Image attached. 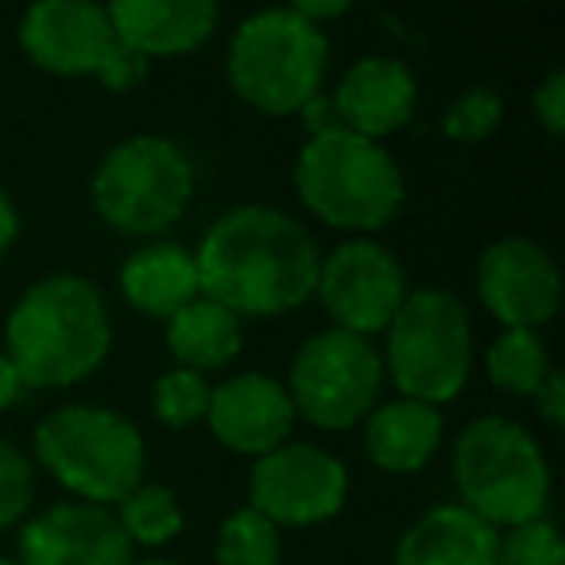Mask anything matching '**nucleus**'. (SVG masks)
I'll use <instances>...</instances> for the list:
<instances>
[{"mask_svg":"<svg viewBox=\"0 0 565 565\" xmlns=\"http://www.w3.org/2000/svg\"><path fill=\"white\" fill-rule=\"evenodd\" d=\"M17 236H20V210L9 198V190L0 186V259L9 256V248L17 244Z\"/></svg>","mask_w":565,"mask_h":565,"instance_id":"nucleus-34","label":"nucleus"},{"mask_svg":"<svg viewBox=\"0 0 565 565\" xmlns=\"http://www.w3.org/2000/svg\"><path fill=\"white\" fill-rule=\"evenodd\" d=\"M295 415L318 430H349L364 423L384 392V361L369 338L345 330L310 333L287 372Z\"/></svg>","mask_w":565,"mask_h":565,"instance_id":"nucleus-9","label":"nucleus"},{"mask_svg":"<svg viewBox=\"0 0 565 565\" xmlns=\"http://www.w3.org/2000/svg\"><path fill=\"white\" fill-rule=\"evenodd\" d=\"M295 190L318 221L345 233H376L407 198L392 151L345 128L302 143L295 159Z\"/></svg>","mask_w":565,"mask_h":565,"instance_id":"nucleus-3","label":"nucleus"},{"mask_svg":"<svg viewBox=\"0 0 565 565\" xmlns=\"http://www.w3.org/2000/svg\"><path fill=\"white\" fill-rule=\"evenodd\" d=\"M105 9H109L117 40L148 63L156 55L167 58L202 47L217 28L213 0H117Z\"/></svg>","mask_w":565,"mask_h":565,"instance_id":"nucleus-17","label":"nucleus"},{"mask_svg":"<svg viewBox=\"0 0 565 565\" xmlns=\"http://www.w3.org/2000/svg\"><path fill=\"white\" fill-rule=\"evenodd\" d=\"M0 565H20V562H12V557H0Z\"/></svg>","mask_w":565,"mask_h":565,"instance_id":"nucleus-37","label":"nucleus"},{"mask_svg":"<svg viewBox=\"0 0 565 565\" xmlns=\"http://www.w3.org/2000/svg\"><path fill=\"white\" fill-rule=\"evenodd\" d=\"M117 523L132 546H167L182 531V503L174 488L140 484L117 503Z\"/></svg>","mask_w":565,"mask_h":565,"instance_id":"nucleus-23","label":"nucleus"},{"mask_svg":"<svg viewBox=\"0 0 565 565\" xmlns=\"http://www.w3.org/2000/svg\"><path fill=\"white\" fill-rule=\"evenodd\" d=\"M484 369H488L492 387H500V392L534 395L554 364H550V353H546V345H542L539 330H503L500 338L488 345Z\"/></svg>","mask_w":565,"mask_h":565,"instance_id":"nucleus-22","label":"nucleus"},{"mask_svg":"<svg viewBox=\"0 0 565 565\" xmlns=\"http://www.w3.org/2000/svg\"><path fill=\"white\" fill-rule=\"evenodd\" d=\"M94 78H102L105 89H113V94H128V89L143 86V78H148V58L136 55L132 47H125V43H113L109 55H105V63L97 66Z\"/></svg>","mask_w":565,"mask_h":565,"instance_id":"nucleus-29","label":"nucleus"},{"mask_svg":"<svg viewBox=\"0 0 565 565\" xmlns=\"http://www.w3.org/2000/svg\"><path fill=\"white\" fill-rule=\"evenodd\" d=\"M299 117H302V125H307V140H310V136L341 132V120H338V109H333V97L330 94L310 97V102L299 109Z\"/></svg>","mask_w":565,"mask_h":565,"instance_id":"nucleus-32","label":"nucleus"},{"mask_svg":"<svg viewBox=\"0 0 565 565\" xmlns=\"http://www.w3.org/2000/svg\"><path fill=\"white\" fill-rule=\"evenodd\" d=\"M228 86L244 105L287 117L322 94L330 40L295 9H264L236 24L228 40Z\"/></svg>","mask_w":565,"mask_h":565,"instance_id":"nucleus-4","label":"nucleus"},{"mask_svg":"<svg viewBox=\"0 0 565 565\" xmlns=\"http://www.w3.org/2000/svg\"><path fill=\"white\" fill-rule=\"evenodd\" d=\"M210 380L198 376L190 369H167L163 376L151 387V411L163 426L171 430H186V426L202 423L205 411H210Z\"/></svg>","mask_w":565,"mask_h":565,"instance_id":"nucleus-25","label":"nucleus"},{"mask_svg":"<svg viewBox=\"0 0 565 565\" xmlns=\"http://www.w3.org/2000/svg\"><path fill=\"white\" fill-rule=\"evenodd\" d=\"M531 105H534V117L539 125L546 128L550 136H562L565 132V74L554 71L539 82V89L531 94Z\"/></svg>","mask_w":565,"mask_h":565,"instance_id":"nucleus-30","label":"nucleus"},{"mask_svg":"<svg viewBox=\"0 0 565 565\" xmlns=\"http://www.w3.org/2000/svg\"><path fill=\"white\" fill-rule=\"evenodd\" d=\"M500 531L461 503L430 508L395 542V565H495Z\"/></svg>","mask_w":565,"mask_h":565,"instance_id":"nucleus-18","label":"nucleus"},{"mask_svg":"<svg viewBox=\"0 0 565 565\" xmlns=\"http://www.w3.org/2000/svg\"><path fill=\"white\" fill-rule=\"evenodd\" d=\"M330 97L345 132L380 143L415 117L418 82L403 58L364 55L341 74L338 89Z\"/></svg>","mask_w":565,"mask_h":565,"instance_id":"nucleus-16","label":"nucleus"},{"mask_svg":"<svg viewBox=\"0 0 565 565\" xmlns=\"http://www.w3.org/2000/svg\"><path fill=\"white\" fill-rule=\"evenodd\" d=\"M132 565H171V562H132Z\"/></svg>","mask_w":565,"mask_h":565,"instance_id":"nucleus-36","label":"nucleus"},{"mask_svg":"<svg viewBox=\"0 0 565 565\" xmlns=\"http://www.w3.org/2000/svg\"><path fill=\"white\" fill-rule=\"evenodd\" d=\"M35 461L82 503L117 508L143 484L148 446L143 434L109 407H58L32 434Z\"/></svg>","mask_w":565,"mask_h":565,"instance_id":"nucleus-6","label":"nucleus"},{"mask_svg":"<svg viewBox=\"0 0 565 565\" xmlns=\"http://www.w3.org/2000/svg\"><path fill=\"white\" fill-rule=\"evenodd\" d=\"M403 264L369 236H353L330 248L318 264V302L330 315L333 330L376 338L392 326L395 310L407 299Z\"/></svg>","mask_w":565,"mask_h":565,"instance_id":"nucleus-10","label":"nucleus"},{"mask_svg":"<svg viewBox=\"0 0 565 565\" xmlns=\"http://www.w3.org/2000/svg\"><path fill=\"white\" fill-rule=\"evenodd\" d=\"M534 399V411L539 418L550 426V430H562L565 426V376L557 369L546 372V380L539 384V392L531 395Z\"/></svg>","mask_w":565,"mask_h":565,"instance_id":"nucleus-31","label":"nucleus"},{"mask_svg":"<svg viewBox=\"0 0 565 565\" xmlns=\"http://www.w3.org/2000/svg\"><path fill=\"white\" fill-rule=\"evenodd\" d=\"M194 163L167 136H128L105 151L89 182L94 213L128 236H156L186 213Z\"/></svg>","mask_w":565,"mask_h":565,"instance_id":"nucleus-8","label":"nucleus"},{"mask_svg":"<svg viewBox=\"0 0 565 565\" xmlns=\"http://www.w3.org/2000/svg\"><path fill=\"white\" fill-rule=\"evenodd\" d=\"M35 495V465L24 449H17L9 438H0V531L17 526L28 515Z\"/></svg>","mask_w":565,"mask_h":565,"instance_id":"nucleus-28","label":"nucleus"},{"mask_svg":"<svg viewBox=\"0 0 565 565\" xmlns=\"http://www.w3.org/2000/svg\"><path fill=\"white\" fill-rule=\"evenodd\" d=\"M384 333L387 345L380 361L403 399L441 407L465 392L477 349H472V318L454 291L441 287L407 291Z\"/></svg>","mask_w":565,"mask_h":565,"instance_id":"nucleus-7","label":"nucleus"},{"mask_svg":"<svg viewBox=\"0 0 565 565\" xmlns=\"http://www.w3.org/2000/svg\"><path fill=\"white\" fill-rule=\"evenodd\" d=\"M24 380H20V372L12 369V361L4 356V349H0V411L17 407L20 399H24Z\"/></svg>","mask_w":565,"mask_h":565,"instance_id":"nucleus-35","label":"nucleus"},{"mask_svg":"<svg viewBox=\"0 0 565 565\" xmlns=\"http://www.w3.org/2000/svg\"><path fill=\"white\" fill-rule=\"evenodd\" d=\"M295 12H299L302 20H310L315 28H322L326 20H338L349 12V0H299V4H291Z\"/></svg>","mask_w":565,"mask_h":565,"instance_id":"nucleus-33","label":"nucleus"},{"mask_svg":"<svg viewBox=\"0 0 565 565\" xmlns=\"http://www.w3.org/2000/svg\"><path fill=\"white\" fill-rule=\"evenodd\" d=\"M117 43L105 4L94 0H40L20 17V47L40 71L58 78L97 74Z\"/></svg>","mask_w":565,"mask_h":565,"instance_id":"nucleus-13","label":"nucleus"},{"mask_svg":"<svg viewBox=\"0 0 565 565\" xmlns=\"http://www.w3.org/2000/svg\"><path fill=\"white\" fill-rule=\"evenodd\" d=\"M202 295L236 318H279L307 307L318 287L310 228L275 205L225 210L194 252Z\"/></svg>","mask_w":565,"mask_h":565,"instance_id":"nucleus-1","label":"nucleus"},{"mask_svg":"<svg viewBox=\"0 0 565 565\" xmlns=\"http://www.w3.org/2000/svg\"><path fill=\"white\" fill-rule=\"evenodd\" d=\"M113 349L102 291L86 275L55 271L32 282L4 322V356L24 387H71L89 380Z\"/></svg>","mask_w":565,"mask_h":565,"instance_id":"nucleus-2","label":"nucleus"},{"mask_svg":"<svg viewBox=\"0 0 565 565\" xmlns=\"http://www.w3.org/2000/svg\"><path fill=\"white\" fill-rule=\"evenodd\" d=\"M241 345H244L241 318L228 315L225 307H217L205 295H198L179 315L167 318V349L179 361V369H190L198 376L233 364Z\"/></svg>","mask_w":565,"mask_h":565,"instance_id":"nucleus-21","label":"nucleus"},{"mask_svg":"<svg viewBox=\"0 0 565 565\" xmlns=\"http://www.w3.org/2000/svg\"><path fill=\"white\" fill-rule=\"evenodd\" d=\"M454 484L461 508L488 526H523L546 519L550 465L534 434L503 415L472 418L454 446Z\"/></svg>","mask_w":565,"mask_h":565,"instance_id":"nucleus-5","label":"nucleus"},{"mask_svg":"<svg viewBox=\"0 0 565 565\" xmlns=\"http://www.w3.org/2000/svg\"><path fill=\"white\" fill-rule=\"evenodd\" d=\"M441 411L426 407L415 399H387L376 403L372 415L364 418V454L376 469L407 477L430 465V457L441 446Z\"/></svg>","mask_w":565,"mask_h":565,"instance_id":"nucleus-19","label":"nucleus"},{"mask_svg":"<svg viewBox=\"0 0 565 565\" xmlns=\"http://www.w3.org/2000/svg\"><path fill=\"white\" fill-rule=\"evenodd\" d=\"M295 407L282 380L267 372H236L225 384L210 392L205 423L210 434L225 449L244 457H264L271 449L287 446L295 430Z\"/></svg>","mask_w":565,"mask_h":565,"instance_id":"nucleus-15","label":"nucleus"},{"mask_svg":"<svg viewBox=\"0 0 565 565\" xmlns=\"http://www.w3.org/2000/svg\"><path fill=\"white\" fill-rule=\"evenodd\" d=\"M500 120H503L500 94L488 86H472L446 109L441 132L457 143H477V140H484V136H492L495 128H500Z\"/></svg>","mask_w":565,"mask_h":565,"instance_id":"nucleus-26","label":"nucleus"},{"mask_svg":"<svg viewBox=\"0 0 565 565\" xmlns=\"http://www.w3.org/2000/svg\"><path fill=\"white\" fill-rule=\"evenodd\" d=\"M477 295L503 330H539L557 315L562 271L539 241L503 236L480 252Z\"/></svg>","mask_w":565,"mask_h":565,"instance_id":"nucleus-12","label":"nucleus"},{"mask_svg":"<svg viewBox=\"0 0 565 565\" xmlns=\"http://www.w3.org/2000/svg\"><path fill=\"white\" fill-rule=\"evenodd\" d=\"M20 565H132V542L97 503H55L20 526Z\"/></svg>","mask_w":565,"mask_h":565,"instance_id":"nucleus-14","label":"nucleus"},{"mask_svg":"<svg viewBox=\"0 0 565 565\" xmlns=\"http://www.w3.org/2000/svg\"><path fill=\"white\" fill-rule=\"evenodd\" d=\"M120 295L132 302V310L167 322L202 295L194 252L174 241H156L136 248L120 267Z\"/></svg>","mask_w":565,"mask_h":565,"instance_id":"nucleus-20","label":"nucleus"},{"mask_svg":"<svg viewBox=\"0 0 565 565\" xmlns=\"http://www.w3.org/2000/svg\"><path fill=\"white\" fill-rule=\"evenodd\" d=\"M349 500V469L310 441H287L256 457L248 472V508L275 526L330 523Z\"/></svg>","mask_w":565,"mask_h":565,"instance_id":"nucleus-11","label":"nucleus"},{"mask_svg":"<svg viewBox=\"0 0 565 565\" xmlns=\"http://www.w3.org/2000/svg\"><path fill=\"white\" fill-rule=\"evenodd\" d=\"M217 565H279L282 557V531L252 508H236L217 526L213 542Z\"/></svg>","mask_w":565,"mask_h":565,"instance_id":"nucleus-24","label":"nucleus"},{"mask_svg":"<svg viewBox=\"0 0 565 565\" xmlns=\"http://www.w3.org/2000/svg\"><path fill=\"white\" fill-rule=\"evenodd\" d=\"M495 565H565L562 534H557V526L550 519L511 526L508 534H500Z\"/></svg>","mask_w":565,"mask_h":565,"instance_id":"nucleus-27","label":"nucleus"}]
</instances>
